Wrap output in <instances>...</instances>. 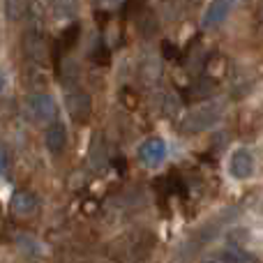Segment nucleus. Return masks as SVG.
Segmentation results:
<instances>
[{
	"instance_id": "obj_19",
	"label": "nucleus",
	"mask_w": 263,
	"mask_h": 263,
	"mask_svg": "<svg viewBox=\"0 0 263 263\" xmlns=\"http://www.w3.org/2000/svg\"><path fill=\"white\" fill-rule=\"evenodd\" d=\"M104 5H116V3H120V0H102Z\"/></svg>"
},
{
	"instance_id": "obj_20",
	"label": "nucleus",
	"mask_w": 263,
	"mask_h": 263,
	"mask_svg": "<svg viewBox=\"0 0 263 263\" xmlns=\"http://www.w3.org/2000/svg\"><path fill=\"white\" fill-rule=\"evenodd\" d=\"M187 3H190V5H196V3H201V0H187Z\"/></svg>"
},
{
	"instance_id": "obj_16",
	"label": "nucleus",
	"mask_w": 263,
	"mask_h": 263,
	"mask_svg": "<svg viewBox=\"0 0 263 263\" xmlns=\"http://www.w3.org/2000/svg\"><path fill=\"white\" fill-rule=\"evenodd\" d=\"M90 58H92V63L95 65H100V67H104V65H109L111 63V51H109V46L104 44V42H97V46L92 49V53H90Z\"/></svg>"
},
{
	"instance_id": "obj_6",
	"label": "nucleus",
	"mask_w": 263,
	"mask_h": 263,
	"mask_svg": "<svg viewBox=\"0 0 263 263\" xmlns=\"http://www.w3.org/2000/svg\"><path fill=\"white\" fill-rule=\"evenodd\" d=\"M254 155L247 148H238L233 150L231 159H229V173H231L236 180H247V178L254 173Z\"/></svg>"
},
{
	"instance_id": "obj_2",
	"label": "nucleus",
	"mask_w": 263,
	"mask_h": 263,
	"mask_svg": "<svg viewBox=\"0 0 263 263\" xmlns=\"http://www.w3.org/2000/svg\"><path fill=\"white\" fill-rule=\"evenodd\" d=\"M65 106H67V114L74 123H88L92 114V97L83 90L81 86H67L65 90Z\"/></svg>"
},
{
	"instance_id": "obj_18",
	"label": "nucleus",
	"mask_w": 263,
	"mask_h": 263,
	"mask_svg": "<svg viewBox=\"0 0 263 263\" xmlns=\"http://www.w3.org/2000/svg\"><path fill=\"white\" fill-rule=\"evenodd\" d=\"M162 51H164V58H176V55H178L176 53L178 49L171 44V42H162Z\"/></svg>"
},
{
	"instance_id": "obj_9",
	"label": "nucleus",
	"mask_w": 263,
	"mask_h": 263,
	"mask_svg": "<svg viewBox=\"0 0 263 263\" xmlns=\"http://www.w3.org/2000/svg\"><path fill=\"white\" fill-rule=\"evenodd\" d=\"M9 205H12V213L14 215H18V217H28V215H32L37 210L40 201H37V196L32 194V192L16 190L12 194V201H9Z\"/></svg>"
},
{
	"instance_id": "obj_8",
	"label": "nucleus",
	"mask_w": 263,
	"mask_h": 263,
	"mask_svg": "<svg viewBox=\"0 0 263 263\" xmlns=\"http://www.w3.org/2000/svg\"><path fill=\"white\" fill-rule=\"evenodd\" d=\"M238 0H213L203 14V28H217L227 21L231 9L236 7Z\"/></svg>"
},
{
	"instance_id": "obj_15",
	"label": "nucleus",
	"mask_w": 263,
	"mask_h": 263,
	"mask_svg": "<svg viewBox=\"0 0 263 263\" xmlns=\"http://www.w3.org/2000/svg\"><path fill=\"white\" fill-rule=\"evenodd\" d=\"M28 12V0H5V16L9 21H18Z\"/></svg>"
},
{
	"instance_id": "obj_17",
	"label": "nucleus",
	"mask_w": 263,
	"mask_h": 263,
	"mask_svg": "<svg viewBox=\"0 0 263 263\" xmlns=\"http://www.w3.org/2000/svg\"><path fill=\"white\" fill-rule=\"evenodd\" d=\"M7 164H9V157H7V148L0 143V173L7 171Z\"/></svg>"
},
{
	"instance_id": "obj_7",
	"label": "nucleus",
	"mask_w": 263,
	"mask_h": 263,
	"mask_svg": "<svg viewBox=\"0 0 263 263\" xmlns=\"http://www.w3.org/2000/svg\"><path fill=\"white\" fill-rule=\"evenodd\" d=\"M166 155H168V148H166V143H164L162 139H148L139 150V159L148 168L159 166V164L166 159Z\"/></svg>"
},
{
	"instance_id": "obj_4",
	"label": "nucleus",
	"mask_w": 263,
	"mask_h": 263,
	"mask_svg": "<svg viewBox=\"0 0 263 263\" xmlns=\"http://www.w3.org/2000/svg\"><path fill=\"white\" fill-rule=\"evenodd\" d=\"M23 51H26L28 60L42 65L49 58V46H46V37L42 28H28L26 37H23Z\"/></svg>"
},
{
	"instance_id": "obj_3",
	"label": "nucleus",
	"mask_w": 263,
	"mask_h": 263,
	"mask_svg": "<svg viewBox=\"0 0 263 263\" xmlns=\"http://www.w3.org/2000/svg\"><path fill=\"white\" fill-rule=\"evenodd\" d=\"M28 116H30L35 123L40 125H51L55 123V116H58V106L55 100L46 92H35V95L28 97Z\"/></svg>"
},
{
	"instance_id": "obj_12",
	"label": "nucleus",
	"mask_w": 263,
	"mask_h": 263,
	"mask_svg": "<svg viewBox=\"0 0 263 263\" xmlns=\"http://www.w3.org/2000/svg\"><path fill=\"white\" fill-rule=\"evenodd\" d=\"M79 37H81V26H79V23L67 26L63 32H60V40L55 42V53H67V51L79 42Z\"/></svg>"
},
{
	"instance_id": "obj_13",
	"label": "nucleus",
	"mask_w": 263,
	"mask_h": 263,
	"mask_svg": "<svg viewBox=\"0 0 263 263\" xmlns=\"http://www.w3.org/2000/svg\"><path fill=\"white\" fill-rule=\"evenodd\" d=\"M215 92V81L208 77H199L196 79L194 86H190V90L185 92L187 100H205V97H210Z\"/></svg>"
},
{
	"instance_id": "obj_14",
	"label": "nucleus",
	"mask_w": 263,
	"mask_h": 263,
	"mask_svg": "<svg viewBox=\"0 0 263 263\" xmlns=\"http://www.w3.org/2000/svg\"><path fill=\"white\" fill-rule=\"evenodd\" d=\"M79 9V0H51V12L55 18H74Z\"/></svg>"
},
{
	"instance_id": "obj_1",
	"label": "nucleus",
	"mask_w": 263,
	"mask_h": 263,
	"mask_svg": "<svg viewBox=\"0 0 263 263\" xmlns=\"http://www.w3.org/2000/svg\"><path fill=\"white\" fill-rule=\"evenodd\" d=\"M222 116H224V106L217 104V102H208V104H201L196 109H192L190 114L182 116L178 129L182 134H201V132L215 127L222 120Z\"/></svg>"
},
{
	"instance_id": "obj_10",
	"label": "nucleus",
	"mask_w": 263,
	"mask_h": 263,
	"mask_svg": "<svg viewBox=\"0 0 263 263\" xmlns=\"http://www.w3.org/2000/svg\"><path fill=\"white\" fill-rule=\"evenodd\" d=\"M44 143L51 155H60L65 150V145H67V129H65V125L60 120H55V123H51L46 127Z\"/></svg>"
},
{
	"instance_id": "obj_11",
	"label": "nucleus",
	"mask_w": 263,
	"mask_h": 263,
	"mask_svg": "<svg viewBox=\"0 0 263 263\" xmlns=\"http://www.w3.org/2000/svg\"><path fill=\"white\" fill-rule=\"evenodd\" d=\"M106 159H109V155H106V139L102 134H95L90 141V150H88V162H90L92 168L100 171L106 164Z\"/></svg>"
},
{
	"instance_id": "obj_5",
	"label": "nucleus",
	"mask_w": 263,
	"mask_h": 263,
	"mask_svg": "<svg viewBox=\"0 0 263 263\" xmlns=\"http://www.w3.org/2000/svg\"><path fill=\"white\" fill-rule=\"evenodd\" d=\"M233 217H236V210H227V213H224V215H219V217L210 219V222L205 224V227L201 229L199 233H194V236H192L190 247H192V250H199V247H203L205 242L215 240V238H217V233L222 231V229L227 227V224L231 222Z\"/></svg>"
}]
</instances>
